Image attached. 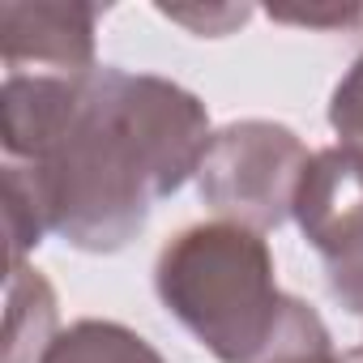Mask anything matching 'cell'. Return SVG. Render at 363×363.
I'll return each instance as SVG.
<instances>
[{"instance_id":"obj_1","label":"cell","mask_w":363,"mask_h":363,"mask_svg":"<svg viewBox=\"0 0 363 363\" xmlns=\"http://www.w3.org/2000/svg\"><path fill=\"white\" fill-rule=\"evenodd\" d=\"M0 137L26 167L48 231L82 252H120L158 197L197 175L210 116L197 94L150 73H5Z\"/></svg>"},{"instance_id":"obj_2","label":"cell","mask_w":363,"mask_h":363,"mask_svg":"<svg viewBox=\"0 0 363 363\" xmlns=\"http://www.w3.org/2000/svg\"><path fill=\"white\" fill-rule=\"evenodd\" d=\"M167 312L223 363H333L325 320L278 291L261 231L214 218L184 227L154 265Z\"/></svg>"},{"instance_id":"obj_3","label":"cell","mask_w":363,"mask_h":363,"mask_svg":"<svg viewBox=\"0 0 363 363\" xmlns=\"http://www.w3.org/2000/svg\"><path fill=\"white\" fill-rule=\"evenodd\" d=\"M308 162V145L286 124L235 120L210 137V150L197 167V193L227 223L274 231L295 214Z\"/></svg>"},{"instance_id":"obj_4","label":"cell","mask_w":363,"mask_h":363,"mask_svg":"<svg viewBox=\"0 0 363 363\" xmlns=\"http://www.w3.org/2000/svg\"><path fill=\"white\" fill-rule=\"evenodd\" d=\"M303 240L320 252L333 299L363 316V154L329 145L312 154L295 197Z\"/></svg>"},{"instance_id":"obj_5","label":"cell","mask_w":363,"mask_h":363,"mask_svg":"<svg viewBox=\"0 0 363 363\" xmlns=\"http://www.w3.org/2000/svg\"><path fill=\"white\" fill-rule=\"evenodd\" d=\"M94 22L90 5H0V56L9 73L30 77H82L94 73Z\"/></svg>"},{"instance_id":"obj_6","label":"cell","mask_w":363,"mask_h":363,"mask_svg":"<svg viewBox=\"0 0 363 363\" xmlns=\"http://www.w3.org/2000/svg\"><path fill=\"white\" fill-rule=\"evenodd\" d=\"M39 363H162V354L128 325L90 316L56 333L52 346L39 354Z\"/></svg>"},{"instance_id":"obj_7","label":"cell","mask_w":363,"mask_h":363,"mask_svg":"<svg viewBox=\"0 0 363 363\" xmlns=\"http://www.w3.org/2000/svg\"><path fill=\"white\" fill-rule=\"evenodd\" d=\"M52 325H56V295L52 286L13 261V282H9V354L5 363H26V350H48L52 346Z\"/></svg>"},{"instance_id":"obj_8","label":"cell","mask_w":363,"mask_h":363,"mask_svg":"<svg viewBox=\"0 0 363 363\" xmlns=\"http://www.w3.org/2000/svg\"><path fill=\"white\" fill-rule=\"evenodd\" d=\"M5 223H9V252H13V261H22V252L35 248L43 240V231H48L39 197L30 189V175H26L22 162L5 167Z\"/></svg>"},{"instance_id":"obj_9","label":"cell","mask_w":363,"mask_h":363,"mask_svg":"<svg viewBox=\"0 0 363 363\" xmlns=\"http://www.w3.org/2000/svg\"><path fill=\"white\" fill-rule=\"evenodd\" d=\"M329 124L342 137V145L363 154V56L346 69V77L333 86L329 99Z\"/></svg>"},{"instance_id":"obj_10","label":"cell","mask_w":363,"mask_h":363,"mask_svg":"<svg viewBox=\"0 0 363 363\" xmlns=\"http://www.w3.org/2000/svg\"><path fill=\"white\" fill-rule=\"evenodd\" d=\"M333 363H346V354H337V359H333Z\"/></svg>"}]
</instances>
